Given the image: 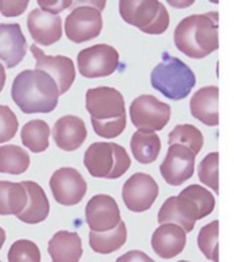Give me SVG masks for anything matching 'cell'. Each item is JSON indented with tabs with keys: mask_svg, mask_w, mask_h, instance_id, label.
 Returning a JSON list of instances; mask_svg holds the SVG:
<instances>
[{
	"mask_svg": "<svg viewBox=\"0 0 234 262\" xmlns=\"http://www.w3.org/2000/svg\"><path fill=\"white\" fill-rule=\"evenodd\" d=\"M85 106L91 119L95 120H114L126 115L123 95L112 87L99 86L88 89Z\"/></svg>",
	"mask_w": 234,
	"mask_h": 262,
	"instance_id": "cell-9",
	"label": "cell"
},
{
	"mask_svg": "<svg viewBox=\"0 0 234 262\" xmlns=\"http://www.w3.org/2000/svg\"><path fill=\"white\" fill-rule=\"evenodd\" d=\"M116 262H155L143 251L133 250L124 254Z\"/></svg>",
	"mask_w": 234,
	"mask_h": 262,
	"instance_id": "cell-37",
	"label": "cell"
},
{
	"mask_svg": "<svg viewBox=\"0 0 234 262\" xmlns=\"http://www.w3.org/2000/svg\"><path fill=\"white\" fill-rule=\"evenodd\" d=\"M161 148L162 143L160 137L152 131L137 130L131 140L132 154L140 164H149L155 162Z\"/></svg>",
	"mask_w": 234,
	"mask_h": 262,
	"instance_id": "cell-23",
	"label": "cell"
},
{
	"mask_svg": "<svg viewBox=\"0 0 234 262\" xmlns=\"http://www.w3.org/2000/svg\"><path fill=\"white\" fill-rule=\"evenodd\" d=\"M120 55L112 46L98 43L79 52L77 63L79 73L86 78L110 76L118 68Z\"/></svg>",
	"mask_w": 234,
	"mask_h": 262,
	"instance_id": "cell-8",
	"label": "cell"
},
{
	"mask_svg": "<svg viewBox=\"0 0 234 262\" xmlns=\"http://www.w3.org/2000/svg\"><path fill=\"white\" fill-rule=\"evenodd\" d=\"M174 41L178 50L192 59L205 58L218 50L219 12L185 17L174 30Z\"/></svg>",
	"mask_w": 234,
	"mask_h": 262,
	"instance_id": "cell-1",
	"label": "cell"
},
{
	"mask_svg": "<svg viewBox=\"0 0 234 262\" xmlns=\"http://www.w3.org/2000/svg\"><path fill=\"white\" fill-rule=\"evenodd\" d=\"M11 96L25 114L48 113L56 108L59 89L53 77L41 70H25L14 79Z\"/></svg>",
	"mask_w": 234,
	"mask_h": 262,
	"instance_id": "cell-2",
	"label": "cell"
},
{
	"mask_svg": "<svg viewBox=\"0 0 234 262\" xmlns=\"http://www.w3.org/2000/svg\"><path fill=\"white\" fill-rule=\"evenodd\" d=\"M53 136L59 148L74 151L82 146L87 136L84 121L79 117L67 115L54 125Z\"/></svg>",
	"mask_w": 234,
	"mask_h": 262,
	"instance_id": "cell-19",
	"label": "cell"
},
{
	"mask_svg": "<svg viewBox=\"0 0 234 262\" xmlns=\"http://www.w3.org/2000/svg\"><path fill=\"white\" fill-rule=\"evenodd\" d=\"M0 262H2L1 261H0Z\"/></svg>",
	"mask_w": 234,
	"mask_h": 262,
	"instance_id": "cell-41",
	"label": "cell"
},
{
	"mask_svg": "<svg viewBox=\"0 0 234 262\" xmlns=\"http://www.w3.org/2000/svg\"><path fill=\"white\" fill-rule=\"evenodd\" d=\"M27 203V192L22 184L0 181V215H17Z\"/></svg>",
	"mask_w": 234,
	"mask_h": 262,
	"instance_id": "cell-24",
	"label": "cell"
},
{
	"mask_svg": "<svg viewBox=\"0 0 234 262\" xmlns=\"http://www.w3.org/2000/svg\"><path fill=\"white\" fill-rule=\"evenodd\" d=\"M175 202L176 196H170L166 200L159 211L158 223L162 224L166 222H176L183 226L186 233H190L194 229V225L189 223L181 217L176 210Z\"/></svg>",
	"mask_w": 234,
	"mask_h": 262,
	"instance_id": "cell-33",
	"label": "cell"
},
{
	"mask_svg": "<svg viewBox=\"0 0 234 262\" xmlns=\"http://www.w3.org/2000/svg\"><path fill=\"white\" fill-rule=\"evenodd\" d=\"M176 210L189 223L210 215L215 208L216 200L209 190L199 184H192L176 196Z\"/></svg>",
	"mask_w": 234,
	"mask_h": 262,
	"instance_id": "cell-10",
	"label": "cell"
},
{
	"mask_svg": "<svg viewBox=\"0 0 234 262\" xmlns=\"http://www.w3.org/2000/svg\"><path fill=\"white\" fill-rule=\"evenodd\" d=\"M27 41L19 24L0 25V59L7 69L19 64L27 54Z\"/></svg>",
	"mask_w": 234,
	"mask_h": 262,
	"instance_id": "cell-18",
	"label": "cell"
},
{
	"mask_svg": "<svg viewBox=\"0 0 234 262\" xmlns=\"http://www.w3.org/2000/svg\"><path fill=\"white\" fill-rule=\"evenodd\" d=\"M170 105L151 95H142L135 99L129 108L131 120L139 130L160 131L169 122Z\"/></svg>",
	"mask_w": 234,
	"mask_h": 262,
	"instance_id": "cell-7",
	"label": "cell"
},
{
	"mask_svg": "<svg viewBox=\"0 0 234 262\" xmlns=\"http://www.w3.org/2000/svg\"><path fill=\"white\" fill-rule=\"evenodd\" d=\"M186 244V231L176 224H162L152 235V249L162 259H172L179 255Z\"/></svg>",
	"mask_w": 234,
	"mask_h": 262,
	"instance_id": "cell-17",
	"label": "cell"
},
{
	"mask_svg": "<svg viewBox=\"0 0 234 262\" xmlns=\"http://www.w3.org/2000/svg\"><path fill=\"white\" fill-rule=\"evenodd\" d=\"M168 144H178L189 148L195 156L204 144V137L199 129L189 124H178L168 135Z\"/></svg>",
	"mask_w": 234,
	"mask_h": 262,
	"instance_id": "cell-28",
	"label": "cell"
},
{
	"mask_svg": "<svg viewBox=\"0 0 234 262\" xmlns=\"http://www.w3.org/2000/svg\"><path fill=\"white\" fill-rule=\"evenodd\" d=\"M27 27L32 38L39 45L48 47L60 40L63 35L62 19L39 9L29 14Z\"/></svg>",
	"mask_w": 234,
	"mask_h": 262,
	"instance_id": "cell-16",
	"label": "cell"
},
{
	"mask_svg": "<svg viewBox=\"0 0 234 262\" xmlns=\"http://www.w3.org/2000/svg\"><path fill=\"white\" fill-rule=\"evenodd\" d=\"M31 160L27 150L20 146L9 144L0 146V172L20 174L27 171Z\"/></svg>",
	"mask_w": 234,
	"mask_h": 262,
	"instance_id": "cell-27",
	"label": "cell"
},
{
	"mask_svg": "<svg viewBox=\"0 0 234 262\" xmlns=\"http://www.w3.org/2000/svg\"><path fill=\"white\" fill-rule=\"evenodd\" d=\"M50 129L45 121L33 120L27 122L21 131L23 146L35 154L44 152L49 146Z\"/></svg>",
	"mask_w": 234,
	"mask_h": 262,
	"instance_id": "cell-26",
	"label": "cell"
},
{
	"mask_svg": "<svg viewBox=\"0 0 234 262\" xmlns=\"http://www.w3.org/2000/svg\"><path fill=\"white\" fill-rule=\"evenodd\" d=\"M29 5V0L25 1H0V13L7 17H15L22 15Z\"/></svg>",
	"mask_w": 234,
	"mask_h": 262,
	"instance_id": "cell-35",
	"label": "cell"
},
{
	"mask_svg": "<svg viewBox=\"0 0 234 262\" xmlns=\"http://www.w3.org/2000/svg\"><path fill=\"white\" fill-rule=\"evenodd\" d=\"M219 93L217 86H205L196 91L190 100L192 116L206 126H219Z\"/></svg>",
	"mask_w": 234,
	"mask_h": 262,
	"instance_id": "cell-20",
	"label": "cell"
},
{
	"mask_svg": "<svg viewBox=\"0 0 234 262\" xmlns=\"http://www.w3.org/2000/svg\"><path fill=\"white\" fill-rule=\"evenodd\" d=\"M6 80H7V75H6L5 69L4 66L0 63V93L3 90Z\"/></svg>",
	"mask_w": 234,
	"mask_h": 262,
	"instance_id": "cell-38",
	"label": "cell"
},
{
	"mask_svg": "<svg viewBox=\"0 0 234 262\" xmlns=\"http://www.w3.org/2000/svg\"><path fill=\"white\" fill-rule=\"evenodd\" d=\"M9 262H41V253L37 244L31 240L14 242L8 253Z\"/></svg>",
	"mask_w": 234,
	"mask_h": 262,
	"instance_id": "cell-31",
	"label": "cell"
},
{
	"mask_svg": "<svg viewBox=\"0 0 234 262\" xmlns=\"http://www.w3.org/2000/svg\"><path fill=\"white\" fill-rule=\"evenodd\" d=\"M127 239L126 224L120 221L116 228L112 231L89 233V245L96 253L107 255L114 253L122 248Z\"/></svg>",
	"mask_w": 234,
	"mask_h": 262,
	"instance_id": "cell-25",
	"label": "cell"
},
{
	"mask_svg": "<svg viewBox=\"0 0 234 262\" xmlns=\"http://www.w3.org/2000/svg\"><path fill=\"white\" fill-rule=\"evenodd\" d=\"M28 194L27 206L16 217L21 222L29 224H36L44 221L49 215V204L44 190L33 181L21 182Z\"/></svg>",
	"mask_w": 234,
	"mask_h": 262,
	"instance_id": "cell-22",
	"label": "cell"
},
{
	"mask_svg": "<svg viewBox=\"0 0 234 262\" xmlns=\"http://www.w3.org/2000/svg\"><path fill=\"white\" fill-rule=\"evenodd\" d=\"M17 116L8 106L0 105V144L15 137L19 128Z\"/></svg>",
	"mask_w": 234,
	"mask_h": 262,
	"instance_id": "cell-34",
	"label": "cell"
},
{
	"mask_svg": "<svg viewBox=\"0 0 234 262\" xmlns=\"http://www.w3.org/2000/svg\"><path fill=\"white\" fill-rule=\"evenodd\" d=\"M30 50L37 61L35 69L45 71L53 77L58 86L59 95L66 93L76 78V70L72 59L62 55H45L35 43L31 45Z\"/></svg>",
	"mask_w": 234,
	"mask_h": 262,
	"instance_id": "cell-14",
	"label": "cell"
},
{
	"mask_svg": "<svg viewBox=\"0 0 234 262\" xmlns=\"http://www.w3.org/2000/svg\"><path fill=\"white\" fill-rule=\"evenodd\" d=\"M219 220H214L201 228L198 236V246L207 259L219 260Z\"/></svg>",
	"mask_w": 234,
	"mask_h": 262,
	"instance_id": "cell-29",
	"label": "cell"
},
{
	"mask_svg": "<svg viewBox=\"0 0 234 262\" xmlns=\"http://www.w3.org/2000/svg\"><path fill=\"white\" fill-rule=\"evenodd\" d=\"M106 1L79 6L75 8L65 21V31L67 38L76 43L92 40L100 35L103 27L101 11Z\"/></svg>",
	"mask_w": 234,
	"mask_h": 262,
	"instance_id": "cell-6",
	"label": "cell"
},
{
	"mask_svg": "<svg viewBox=\"0 0 234 262\" xmlns=\"http://www.w3.org/2000/svg\"><path fill=\"white\" fill-rule=\"evenodd\" d=\"M219 160L218 152H210L204 158L198 167L200 182L219 194Z\"/></svg>",
	"mask_w": 234,
	"mask_h": 262,
	"instance_id": "cell-30",
	"label": "cell"
},
{
	"mask_svg": "<svg viewBox=\"0 0 234 262\" xmlns=\"http://www.w3.org/2000/svg\"><path fill=\"white\" fill-rule=\"evenodd\" d=\"M6 239H7V236H6L5 230L3 228L0 227V249L3 248Z\"/></svg>",
	"mask_w": 234,
	"mask_h": 262,
	"instance_id": "cell-39",
	"label": "cell"
},
{
	"mask_svg": "<svg viewBox=\"0 0 234 262\" xmlns=\"http://www.w3.org/2000/svg\"><path fill=\"white\" fill-rule=\"evenodd\" d=\"M177 262H190V261H185V260H181V261H178Z\"/></svg>",
	"mask_w": 234,
	"mask_h": 262,
	"instance_id": "cell-40",
	"label": "cell"
},
{
	"mask_svg": "<svg viewBox=\"0 0 234 262\" xmlns=\"http://www.w3.org/2000/svg\"><path fill=\"white\" fill-rule=\"evenodd\" d=\"M54 198L61 205H76L84 198L87 185L78 170L72 168H61L56 170L49 180Z\"/></svg>",
	"mask_w": 234,
	"mask_h": 262,
	"instance_id": "cell-13",
	"label": "cell"
},
{
	"mask_svg": "<svg viewBox=\"0 0 234 262\" xmlns=\"http://www.w3.org/2000/svg\"><path fill=\"white\" fill-rule=\"evenodd\" d=\"M53 262H79L83 253L82 241L76 232L60 231L48 242Z\"/></svg>",
	"mask_w": 234,
	"mask_h": 262,
	"instance_id": "cell-21",
	"label": "cell"
},
{
	"mask_svg": "<svg viewBox=\"0 0 234 262\" xmlns=\"http://www.w3.org/2000/svg\"><path fill=\"white\" fill-rule=\"evenodd\" d=\"M119 11L126 23L146 34H163L169 27V13L165 6L157 0H122Z\"/></svg>",
	"mask_w": 234,
	"mask_h": 262,
	"instance_id": "cell-5",
	"label": "cell"
},
{
	"mask_svg": "<svg viewBox=\"0 0 234 262\" xmlns=\"http://www.w3.org/2000/svg\"><path fill=\"white\" fill-rule=\"evenodd\" d=\"M150 82L154 89L167 98L178 101L190 94L196 80L193 71L187 64L164 52L162 61L152 71Z\"/></svg>",
	"mask_w": 234,
	"mask_h": 262,
	"instance_id": "cell-3",
	"label": "cell"
},
{
	"mask_svg": "<svg viewBox=\"0 0 234 262\" xmlns=\"http://www.w3.org/2000/svg\"><path fill=\"white\" fill-rule=\"evenodd\" d=\"M122 199L128 210L142 212L152 207L159 194V186L150 174L136 172L122 188Z\"/></svg>",
	"mask_w": 234,
	"mask_h": 262,
	"instance_id": "cell-11",
	"label": "cell"
},
{
	"mask_svg": "<svg viewBox=\"0 0 234 262\" xmlns=\"http://www.w3.org/2000/svg\"><path fill=\"white\" fill-rule=\"evenodd\" d=\"M97 136L105 139L117 138L124 132L126 126V115L114 120L98 121L91 119Z\"/></svg>",
	"mask_w": 234,
	"mask_h": 262,
	"instance_id": "cell-32",
	"label": "cell"
},
{
	"mask_svg": "<svg viewBox=\"0 0 234 262\" xmlns=\"http://www.w3.org/2000/svg\"><path fill=\"white\" fill-rule=\"evenodd\" d=\"M84 164L94 178L116 180L129 169L132 160L122 146L114 142H95L85 152Z\"/></svg>",
	"mask_w": 234,
	"mask_h": 262,
	"instance_id": "cell-4",
	"label": "cell"
},
{
	"mask_svg": "<svg viewBox=\"0 0 234 262\" xmlns=\"http://www.w3.org/2000/svg\"><path fill=\"white\" fill-rule=\"evenodd\" d=\"M37 3L41 7L42 11L56 15L57 14L67 9L72 4V1H44L38 0Z\"/></svg>",
	"mask_w": 234,
	"mask_h": 262,
	"instance_id": "cell-36",
	"label": "cell"
},
{
	"mask_svg": "<svg viewBox=\"0 0 234 262\" xmlns=\"http://www.w3.org/2000/svg\"><path fill=\"white\" fill-rule=\"evenodd\" d=\"M85 216L91 231L97 233L112 231L121 221L118 204L108 194H100L93 196L87 204Z\"/></svg>",
	"mask_w": 234,
	"mask_h": 262,
	"instance_id": "cell-15",
	"label": "cell"
},
{
	"mask_svg": "<svg viewBox=\"0 0 234 262\" xmlns=\"http://www.w3.org/2000/svg\"><path fill=\"white\" fill-rule=\"evenodd\" d=\"M196 156L184 145L174 144L168 148L161 164V174L169 185L181 186L193 176Z\"/></svg>",
	"mask_w": 234,
	"mask_h": 262,
	"instance_id": "cell-12",
	"label": "cell"
}]
</instances>
